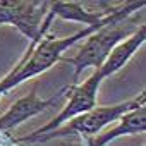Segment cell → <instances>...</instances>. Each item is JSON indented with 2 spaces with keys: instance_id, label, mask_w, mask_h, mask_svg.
<instances>
[{
  "instance_id": "obj_5",
  "label": "cell",
  "mask_w": 146,
  "mask_h": 146,
  "mask_svg": "<svg viewBox=\"0 0 146 146\" xmlns=\"http://www.w3.org/2000/svg\"><path fill=\"white\" fill-rule=\"evenodd\" d=\"M125 21L113 23V24H108L105 28H100L96 33H93L91 36L86 38V43L79 48V52L74 57L67 58V64H70L74 67V84L78 83L79 76L83 74V70L100 69L103 65V62L107 60V57L110 55L112 48L117 43H120L122 40H125V36H131L137 29V26L129 28L127 24H124Z\"/></svg>"
},
{
  "instance_id": "obj_6",
  "label": "cell",
  "mask_w": 146,
  "mask_h": 146,
  "mask_svg": "<svg viewBox=\"0 0 146 146\" xmlns=\"http://www.w3.org/2000/svg\"><path fill=\"white\" fill-rule=\"evenodd\" d=\"M69 93V86L60 88L53 96L50 98H40L36 86L23 98H19L17 102H14L2 115H0V134L2 136H9V132L16 127H19L21 124H24L28 119L55 107L62 98H65Z\"/></svg>"
},
{
  "instance_id": "obj_7",
  "label": "cell",
  "mask_w": 146,
  "mask_h": 146,
  "mask_svg": "<svg viewBox=\"0 0 146 146\" xmlns=\"http://www.w3.org/2000/svg\"><path fill=\"white\" fill-rule=\"evenodd\" d=\"M146 131V107H139L136 110L127 112L117 124L110 129H103L100 134L84 139L86 146H107L108 143L115 141L122 136H132V134H143Z\"/></svg>"
},
{
  "instance_id": "obj_2",
  "label": "cell",
  "mask_w": 146,
  "mask_h": 146,
  "mask_svg": "<svg viewBox=\"0 0 146 146\" xmlns=\"http://www.w3.org/2000/svg\"><path fill=\"white\" fill-rule=\"evenodd\" d=\"M144 98H146V93L143 91L137 96L125 100L122 103L107 105V107H95V108H91V110H88V112H84L74 119L67 120L65 124L58 125L57 129L31 139L29 143H46V141L67 137V136H81L83 139L93 137V136L100 134L103 129H107V125L120 120V117H124L127 112L143 107Z\"/></svg>"
},
{
  "instance_id": "obj_4",
  "label": "cell",
  "mask_w": 146,
  "mask_h": 146,
  "mask_svg": "<svg viewBox=\"0 0 146 146\" xmlns=\"http://www.w3.org/2000/svg\"><path fill=\"white\" fill-rule=\"evenodd\" d=\"M48 2L33 0H0V26H14L28 41H40L53 23Z\"/></svg>"
},
{
  "instance_id": "obj_8",
  "label": "cell",
  "mask_w": 146,
  "mask_h": 146,
  "mask_svg": "<svg viewBox=\"0 0 146 146\" xmlns=\"http://www.w3.org/2000/svg\"><path fill=\"white\" fill-rule=\"evenodd\" d=\"M144 40H146V24H139V28L131 36H127L125 40H122L120 43H117L112 48L110 55L107 57V60L100 67L102 76L107 79V78L117 74V72L134 57V53L141 48Z\"/></svg>"
},
{
  "instance_id": "obj_3",
  "label": "cell",
  "mask_w": 146,
  "mask_h": 146,
  "mask_svg": "<svg viewBox=\"0 0 146 146\" xmlns=\"http://www.w3.org/2000/svg\"><path fill=\"white\" fill-rule=\"evenodd\" d=\"M105 81V78L102 76L100 69H95L93 74L90 78H86L83 83H76V84H70L69 86V93H67V102L64 105V108L58 112V115L55 119H52L50 122H46L45 125L38 127L36 131H33L31 134L28 136H23V137H17V139H11L12 144H28L31 139L41 136V134H46L53 129H57L58 125L65 124L67 120L74 119L91 108L96 107V100H98V91H100V86L102 83Z\"/></svg>"
},
{
  "instance_id": "obj_1",
  "label": "cell",
  "mask_w": 146,
  "mask_h": 146,
  "mask_svg": "<svg viewBox=\"0 0 146 146\" xmlns=\"http://www.w3.org/2000/svg\"><path fill=\"white\" fill-rule=\"evenodd\" d=\"M105 26H108V24L88 26V28H83L78 33L69 35V36L45 35V36H41L40 41H31L28 50L21 57V60L14 65V69L7 76H4L0 79V96H4L5 93H9L16 86H19L21 83L46 72L50 67H53L62 58V55L72 45H76L78 41L91 36L93 33H96L100 28H105Z\"/></svg>"
}]
</instances>
